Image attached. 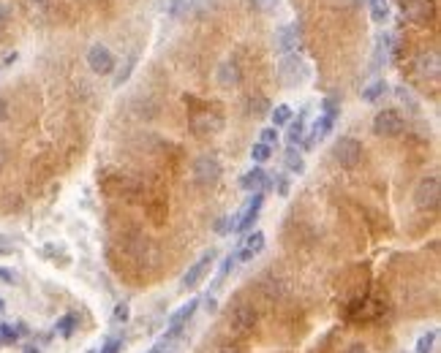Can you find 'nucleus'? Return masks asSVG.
Returning <instances> with one entry per match:
<instances>
[{
    "instance_id": "nucleus-1",
    "label": "nucleus",
    "mask_w": 441,
    "mask_h": 353,
    "mask_svg": "<svg viewBox=\"0 0 441 353\" xmlns=\"http://www.w3.org/2000/svg\"><path fill=\"white\" fill-rule=\"evenodd\" d=\"M262 204H264V193H251V199L242 204V210L226 220V231H248L253 226V220L259 217Z\"/></svg>"
},
{
    "instance_id": "nucleus-2",
    "label": "nucleus",
    "mask_w": 441,
    "mask_h": 353,
    "mask_svg": "<svg viewBox=\"0 0 441 353\" xmlns=\"http://www.w3.org/2000/svg\"><path fill=\"white\" fill-rule=\"evenodd\" d=\"M406 128V120L400 112L395 109H381L376 117H373V134L376 136H384V139H392V136H400Z\"/></svg>"
},
{
    "instance_id": "nucleus-3",
    "label": "nucleus",
    "mask_w": 441,
    "mask_h": 353,
    "mask_svg": "<svg viewBox=\"0 0 441 353\" xmlns=\"http://www.w3.org/2000/svg\"><path fill=\"white\" fill-rule=\"evenodd\" d=\"M441 202V180L436 174L420 180L417 191H414V204L417 210H436Z\"/></svg>"
},
{
    "instance_id": "nucleus-4",
    "label": "nucleus",
    "mask_w": 441,
    "mask_h": 353,
    "mask_svg": "<svg viewBox=\"0 0 441 353\" xmlns=\"http://www.w3.org/2000/svg\"><path fill=\"white\" fill-rule=\"evenodd\" d=\"M332 158L343 169H354L363 160V144L357 139H352V136H341V139L335 141V147H332Z\"/></svg>"
},
{
    "instance_id": "nucleus-5",
    "label": "nucleus",
    "mask_w": 441,
    "mask_h": 353,
    "mask_svg": "<svg viewBox=\"0 0 441 353\" xmlns=\"http://www.w3.org/2000/svg\"><path fill=\"white\" fill-rule=\"evenodd\" d=\"M220 180V160L216 155H199L196 163H194V182L207 188V185H216Z\"/></svg>"
},
{
    "instance_id": "nucleus-6",
    "label": "nucleus",
    "mask_w": 441,
    "mask_h": 353,
    "mask_svg": "<svg viewBox=\"0 0 441 353\" xmlns=\"http://www.w3.org/2000/svg\"><path fill=\"white\" fill-rule=\"evenodd\" d=\"M87 66H90L93 73L106 76V73H112V71H115V55L109 52V47H104V44H93V47L87 49Z\"/></svg>"
},
{
    "instance_id": "nucleus-7",
    "label": "nucleus",
    "mask_w": 441,
    "mask_h": 353,
    "mask_svg": "<svg viewBox=\"0 0 441 353\" xmlns=\"http://www.w3.org/2000/svg\"><path fill=\"white\" fill-rule=\"evenodd\" d=\"M196 307H199V299H191L188 304H183L180 310H174L172 315H169V329H166V337H163V343H169V340H174L185 326H188V321L194 318V313H196Z\"/></svg>"
},
{
    "instance_id": "nucleus-8",
    "label": "nucleus",
    "mask_w": 441,
    "mask_h": 353,
    "mask_svg": "<svg viewBox=\"0 0 441 353\" xmlns=\"http://www.w3.org/2000/svg\"><path fill=\"white\" fill-rule=\"evenodd\" d=\"M101 191L106 196H115V199H123V196H131L139 191V185L131 180V177H120V174H109L106 180H101Z\"/></svg>"
},
{
    "instance_id": "nucleus-9",
    "label": "nucleus",
    "mask_w": 441,
    "mask_h": 353,
    "mask_svg": "<svg viewBox=\"0 0 441 353\" xmlns=\"http://www.w3.org/2000/svg\"><path fill=\"white\" fill-rule=\"evenodd\" d=\"M216 256H218L216 250H207V253H205V256H202V258H199V261H196V264H194V267H191V269L183 275V291H188V288H196L199 282L205 280V275H207V269L213 267Z\"/></svg>"
},
{
    "instance_id": "nucleus-10",
    "label": "nucleus",
    "mask_w": 441,
    "mask_h": 353,
    "mask_svg": "<svg viewBox=\"0 0 441 353\" xmlns=\"http://www.w3.org/2000/svg\"><path fill=\"white\" fill-rule=\"evenodd\" d=\"M191 128L196 134H218L223 128V120H220V114L210 112V109H199L191 114Z\"/></svg>"
},
{
    "instance_id": "nucleus-11",
    "label": "nucleus",
    "mask_w": 441,
    "mask_h": 353,
    "mask_svg": "<svg viewBox=\"0 0 441 353\" xmlns=\"http://www.w3.org/2000/svg\"><path fill=\"white\" fill-rule=\"evenodd\" d=\"M270 185H273V182H270V174H267L262 166H253L251 171H245V174L240 177V188L248 191V193H264Z\"/></svg>"
},
{
    "instance_id": "nucleus-12",
    "label": "nucleus",
    "mask_w": 441,
    "mask_h": 353,
    "mask_svg": "<svg viewBox=\"0 0 441 353\" xmlns=\"http://www.w3.org/2000/svg\"><path fill=\"white\" fill-rule=\"evenodd\" d=\"M264 234L262 231H253V234H248L245 236V242H242V247L234 253V261H240V264H245V261H253L262 250H264Z\"/></svg>"
},
{
    "instance_id": "nucleus-13",
    "label": "nucleus",
    "mask_w": 441,
    "mask_h": 353,
    "mask_svg": "<svg viewBox=\"0 0 441 353\" xmlns=\"http://www.w3.org/2000/svg\"><path fill=\"white\" fill-rule=\"evenodd\" d=\"M253 324H256V313H253L251 307H245V304H240V307L229 315V326H231L237 334H248V332L253 329Z\"/></svg>"
},
{
    "instance_id": "nucleus-14",
    "label": "nucleus",
    "mask_w": 441,
    "mask_h": 353,
    "mask_svg": "<svg viewBox=\"0 0 441 353\" xmlns=\"http://www.w3.org/2000/svg\"><path fill=\"white\" fill-rule=\"evenodd\" d=\"M433 3L431 0H400V11L411 19V22H425L431 16Z\"/></svg>"
},
{
    "instance_id": "nucleus-15",
    "label": "nucleus",
    "mask_w": 441,
    "mask_h": 353,
    "mask_svg": "<svg viewBox=\"0 0 441 353\" xmlns=\"http://www.w3.org/2000/svg\"><path fill=\"white\" fill-rule=\"evenodd\" d=\"M417 71H420V76H425V79H439L441 73L439 52H422V55L417 58Z\"/></svg>"
},
{
    "instance_id": "nucleus-16",
    "label": "nucleus",
    "mask_w": 441,
    "mask_h": 353,
    "mask_svg": "<svg viewBox=\"0 0 441 353\" xmlns=\"http://www.w3.org/2000/svg\"><path fill=\"white\" fill-rule=\"evenodd\" d=\"M332 125H335V117L319 114V120H316V123H313V128H310V136H308V141H305V149H310L316 141H321L324 136H330Z\"/></svg>"
},
{
    "instance_id": "nucleus-17",
    "label": "nucleus",
    "mask_w": 441,
    "mask_h": 353,
    "mask_svg": "<svg viewBox=\"0 0 441 353\" xmlns=\"http://www.w3.org/2000/svg\"><path fill=\"white\" fill-rule=\"evenodd\" d=\"M297 41H299V30H297V25H284V27H278V33H275V44H278V49L281 52H289L297 47Z\"/></svg>"
},
{
    "instance_id": "nucleus-18",
    "label": "nucleus",
    "mask_w": 441,
    "mask_h": 353,
    "mask_svg": "<svg viewBox=\"0 0 441 353\" xmlns=\"http://www.w3.org/2000/svg\"><path fill=\"white\" fill-rule=\"evenodd\" d=\"M240 82V69L234 63H223L218 69V84L220 87H234Z\"/></svg>"
},
{
    "instance_id": "nucleus-19",
    "label": "nucleus",
    "mask_w": 441,
    "mask_h": 353,
    "mask_svg": "<svg viewBox=\"0 0 441 353\" xmlns=\"http://www.w3.org/2000/svg\"><path fill=\"white\" fill-rule=\"evenodd\" d=\"M305 117H308V112L302 109V112H299V117H297L292 125H289V134H286V139H289V144H292V147L305 139Z\"/></svg>"
},
{
    "instance_id": "nucleus-20",
    "label": "nucleus",
    "mask_w": 441,
    "mask_h": 353,
    "mask_svg": "<svg viewBox=\"0 0 441 353\" xmlns=\"http://www.w3.org/2000/svg\"><path fill=\"white\" fill-rule=\"evenodd\" d=\"M76 326H79V315H76V313L63 315V318L55 324V329H58V334H60V337H71L74 332H76Z\"/></svg>"
},
{
    "instance_id": "nucleus-21",
    "label": "nucleus",
    "mask_w": 441,
    "mask_h": 353,
    "mask_svg": "<svg viewBox=\"0 0 441 353\" xmlns=\"http://www.w3.org/2000/svg\"><path fill=\"white\" fill-rule=\"evenodd\" d=\"M370 16L378 25L389 22V0H370Z\"/></svg>"
},
{
    "instance_id": "nucleus-22",
    "label": "nucleus",
    "mask_w": 441,
    "mask_h": 353,
    "mask_svg": "<svg viewBox=\"0 0 441 353\" xmlns=\"http://www.w3.org/2000/svg\"><path fill=\"white\" fill-rule=\"evenodd\" d=\"M270 117H273V128H281V125L292 123V106L278 104L275 109H270Z\"/></svg>"
},
{
    "instance_id": "nucleus-23",
    "label": "nucleus",
    "mask_w": 441,
    "mask_h": 353,
    "mask_svg": "<svg viewBox=\"0 0 441 353\" xmlns=\"http://www.w3.org/2000/svg\"><path fill=\"white\" fill-rule=\"evenodd\" d=\"M387 93V82L384 79H376L373 84H368L365 90H363V101H368V104H376L381 95Z\"/></svg>"
},
{
    "instance_id": "nucleus-24",
    "label": "nucleus",
    "mask_w": 441,
    "mask_h": 353,
    "mask_svg": "<svg viewBox=\"0 0 441 353\" xmlns=\"http://www.w3.org/2000/svg\"><path fill=\"white\" fill-rule=\"evenodd\" d=\"M273 149H275V147H270V144H264V141H256V144L251 147V160H253V163H267V160L273 158Z\"/></svg>"
},
{
    "instance_id": "nucleus-25",
    "label": "nucleus",
    "mask_w": 441,
    "mask_h": 353,
    "mask_svg": "<svg viewBox=\"0 0 441 353\" xmlns=\"http://www.w3.org/2000/svg\"><path fill=\"white\" fill-rule=\"evenodd\" d=\"M286 169H289L292 174H302V171H305V160H302V155H299L294 147L286 149Z\"/></svg>"
},
{
    "instance_id": "nucleus-26",
    "label": "nucleus",
    "mask_w": 441,
    "mask_h": 353,
    "mask_svg": "<svg viewBox=\"0 0 441 353\" xmlns=\"http://www.w3.org/2000/svg\"><path fill=\"white\" fill-rule=\"evenodd\" d=\"M436 340H439V332H436V329L425 332V334L417 340V353H433V348H436Z\"/></svg>"
},
{
    "instance_id": "nucleus-27",
    "label": "nucleus",
    "mask_w": 441,
    "mask_h": 353,
    "mask_svg": "<svg viewBox=\"0 0 441 353\" xmlns=\"http://www.w3.org/2000/svg\"><path fill=\"white\" fill-rule=\"evenodd\" d=\"M248 106H251V114H253V117H264V114H270V109H273V106H270V101H267V98H262V95H259L256 101L251 98V104H248Z\"/></svg>"
},
{
    "instance_id": "nucleus-28",
    "label": "nucleus",
    "mask_w": 441,
    "mask_h": 353,
    "mask_svg": "<svg viewBox=\"0 0 441 353\" xmlns=\"http://www.w3.org/2000/svg\"><path fill=\"white\" fill-rule=\"evenodd\" d=\"M134 66H137V55H131L128 60H126V69L117 71V76H115V87H123V82L131 76V71H134Z\"/></svg>"
},
{
    "instance_id": "nucleus-29",
    "label": "nucleus",
    "mask_w": 441,
    "mask_h": 353,
    "mask_svg": "<svg viewBox=\"0 0 441 353\" xmlns=\"http://www.w3.org/2000/svg\"><path fill=\"white\" fill-rule=\"evenodd\" d=\"M338 106H341V104H338V98H332V95H330V98H324V101H321V114H327V117H338Z\"/></svg>"
},
{
    "instance_id": "nucleus-30",
    "label": "nucleus",
    "mask_w": 441,
    "mask_h": 353,
    "mask_svg": "<svg viewBox=\"0 0 441 353\" xmlns=\"http://www.w3.org/2000/svg\"><path fill=\"white\" fill-rule=\"evenodd\" d=\"M112 318H115V324H126V321L131 318L128 304H117V307H115V313H112Z\"/></svg>"
},
{
    "instance_id": "nucleus-31",
    "label": "nucleus",
    "mask_w": 441,
    "mask_h": 353,
    "mask_svg": "<svg viewBox=\"0 0 441 353\" xmlns=\"http://www.w3.org/2000/svg\"><path fill=\"white\" fill-rule=\"evenodd\" d=\"M120 348H123V340H120V337H112V340L104 343L101 353H120Z\"/></svg>"
},
{
    "instance_id": "nucleus-32",
    "label": "nucleus",
    "mask_w": 441,
    "mask_h": 353,
    "mask_svg": "<svg viewBox=\"0 0 441 353\" xmlns=\"http://www.w3.org/2000/svg\"><path fill=\"white\" fill-rule=\"evenodd\" d=\"M398 98H400L403 104H409V109H411V112H417V101L411 98V93H409V90H403V87H398Z\"/></svg>"
},
{
    "instance_id": "nucleus-33",
    "label": "nucleus",
    "mask_w": 441,
    "mask_h": 353,
    "mask_svg": "<svg viewBox=\"0 0 441 353\" xmlns=\"http://www.w3.org/2000/svg\"><path fill=\"white\" fill-rule=\"evenodd\" d=\"M262 141L270 144V147H275V144H278V131H275V128H264V131H262Z\"/></svg>"
},
{
    "instance_id": "nucleus-34",
    "label": "nucleus",
    "mask_w": 441,
    "mask_h": 353,
    "mask_svg": "<svg viewBox=\"0 0 441 353\" xmlns=\"http://www.w3.org/2000/svg\"><path fill=\"white\" fill-rule=\"evenodd\" d=\"M231 267H234V256H226V258H223V264H220V269H218V280H223V278L231 272Z\"/></svg>"
},
{
    "instance_id": "nucleus-35",
    "label": "nucleus",
    "mask_w": 441,
    "mask_h": 353,
    "mask_svg": "<svg viewBox=\"0 0 441 353\" xmlns=\"http://www.w3.org/2000/svg\"><path fill=\"white\" fill-rule=\"evenodd\" d=\"M14 280H16V275H14L11 269H3V267H0V285H11Z\"/></svg>"
},
{
    "instance_id": "nucleus-36",
    "label": "nucleus",
    "mask_w": 441,
    "mask_h": 353,
    "mask_svg": "<svg viewBox=\"0 0 441 353\" xmlns=\"http://www.w3.org/2000/svg\"><path fill=\"white\" fill-rule=\"evenodd\" d=\"M8 253H14V245L0 234V256H8Z\"/></svg>"
},
{
    "instance_id": "nucleus-37",
    "label": "nucleus",
    "mask_w": 441,
    "mask_h": 353,
    "mask_svg": "<svg viewBox=\"0 0 441 353\" xmlns=\"http://www.w3.org/2000/svg\"><path fill=\"white\" fill-rule=\"evenodd\" d=\"M278 193H281V196L289 193V180H286V177H278Z\"/></svg>"
},
{
    "instance_id": "nucleus-38",
    "label": "nucleus",
    "mask_w": 441,
    "mask_h": 353,
    "mask_svg": "<svg viewBox=\"0 0 441 353\" xmlns=\"http://www.w3.org/2000/svg\"><path fill=\"white\" fill-rule=\"evenodd\" d=\"M346 353H370V351H368L365 345H360V343H357V345H352V348H349Z\"/></svg>"
},
{
    "instance_id": "nucleus-39",
    "label": "nucleus",
    "mask_w": 441,
    "mask_h": 353,
    "mask_svg": "<svg viewBox=\"0 0 441 353\" xmlns=\"http://www.w3.org/2000/svg\"><path fill=\"white\" fill-rule=\"evenodd\" d=\"M5 16H8V8L0 5V30H3V25H5Z\"/></svg>"
},
{
    "instance_id": "nucleus-40",
    "label": "nucleus",
    "mask_w": 441,
    "mask_h": 353,
    "mask_svg": "<svg viewBox=\"0 0 441 353\" xmlns=\"http://www.w3.org/2000/svg\"><path fill=\"white\" fill-rule=\"evenodd\" d=\"M205 302H207V304H205V307H207V313H216V299H210V296H207Z\"/></svg>"
},
{
    "instance_id": "nucleus-41",
    "label": "nucleus",
    "mask_w": 441,
    "mask_h": 353,
    "mask_svg": "<svg viewBox=\"0 0 441 353\" xmlns=\"http://www.w3.org/2000/svg\"><path fill=\"white\" fill-rule=\"evenodd\" d=\"M253 3H256L259 8H270V5H273V0H253Z\"/></svg>"
},
{
    "instance_id": "nucleus-42",
    "label": "nucleus",
    "mask_w": 441,
    "mask_h": 353,
    "mask_svg": "<svg viewBox=\"0 0 441 353\" xmlns=\"http://www.w3.org/2000/svg\"><path fill=\"white\" fill-rule=\"evenodd\" d=\"M5 114H8V109H5V101H0V123L5 120Z\"/></svg>"
},
{
    "instance_id": "nucleus-43",
    "label": "nucleus",
    "mask_w": 441,
    "mask_h": 353,
    "mask_svg": "<svg viewBox=\"0 0 441 353\" xmlns=\"http://www.w3.org/2000/svg\"><path fill=\"white\" fill-rule=\"evenodd\" d=\"M3 166H5V149L0 147V169H3Z\"/></svg>"
},
{
    "instance_id": "nucleus-44",
    "label": "nucleus",
    "mask_w": 441,
    "mask_h": 353,
    "mask_svg": "<svg viewBox=\"0 0 441 353\" xmlns=\"http://www.w3.org/2000/svg\"><path fill=\"white\" fill-rule=\"evenodd\" d=\"M25 353H38V348H33V345H27V348H25Z\"/></svg>"
},
{
    "instance_id": "nucleus-45",
    "label": "nucleus",
    "mask_w": 441,
    "mask_h": 353,
    "mask_svg": "<svg viewBox=\"0 0 441 353\" xmlns=\"http://www.w3.org/2000/svg\"><path fill=\"white\" fill-rule=\"evenodd\" d=\"M3 310H5V302H3V299H0V313H3Z\"/></svg>"
},
{
    "instance_id": "nucleus-46",
    "label": "nucleus",
    "mask_w": 441,
    "mask_h": 353,
    "mask_svg": "<svg viewBox=\"0 0 441 353\" xmlns=\"http://www.w3.org/2000/svg\"><path fill=\"white\" fill-rule=\"evenodd\" d=\"M0 345H3V332H0Z\"/></svg>"
},
{
    "instance_id": "nucleus-47",
    "label": "nucleus",
    "mask_w": 441,
    "mask_h": 353,
    "mask_svg": "<svg viewBox=\"0 0 441 353\" xmlns=\"http://www.w3.org/2000/svg\"><path fill=\"white\" fill-rule=\"evenodd\" d=\"M220 353H229V351H220Z\"/></svg>"
},
{
    "instance_id": "nucleus-48",
    "label": "nucleus",
    "mask_w": 441,
    "mask_h": 353,
    "mask_svg": "<svg viewBox=\"0 0 441 353\" xmlns=\"http://www.w3.org/2000/svg\"><path fill=\"white\" fill-rule=\"evenodd\" d=\"M87 353H93V351H87Z\"/></svg>"
}]
</instances>
